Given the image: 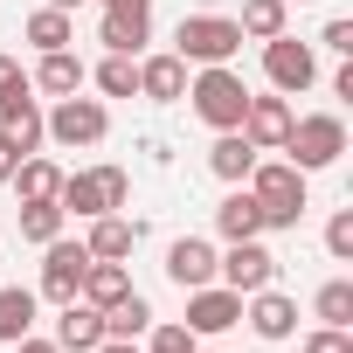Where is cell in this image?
Listing matches in <instances>:
<instances>
[{"label": "cell", "instance_id": "obj_1", "mask_svg": "<svg viewBox=\"0 0 353 353\" xmlns=\"http://www.w3.org/2000/svg\"><path fill=\"white\" fill-rule=\"evenodd\" d=\"M243 188L256 194L263 229H298V215H305V173H298L291 159H256Z\"/></svg>", "mask_w": 353, "mask_h": 353}, {"label": "cell", "instance_id": "obj_2", "mask_svg": "<svg viewBox=\"0 0 353 353\" xmlns=\"http://www.w3.org/2000/svg\"><path fill=\"white\" fill-rule=\"evenodd\" d=\"M188 97H194V118L208 132H236L243 111H250V83L229 70V63H208L201 77H188Z\"/></svg>", "mask_w": 353, "mask_h": 353}, {"label": "cell", "instance_id": "obj_3", "mask_svg": "<svg viewBox=\"0 0 353 353\" xmlns=\"http://www.w3.org/2000/svg\"><path fill=\"white\" fill-rule=\"evenodd\" d=\"M132 201V173L125 166H90V173H63V188H56V208L63 215H111Z\"/></svg>", "mask_w": 353, "mask_h": 353}, {"label": "cell", "instance_id": "obj_4", "mask_svg": "<svg viewBox=\"0 0 353 353\" xmlns=\"http://www.w3.org/2000/svg\"><path fill=\"white\" fill-rule=\"evenodd\" d=\"M236 49H243V28L229 21V14H181V28H173V56L181 63H236Z\"/></svg>", "mask_w": 353, "mask_h": 353}, {"label": "cell", "instance_id": "obj_5", "mask_svg": "<svg viewBox=\"0 0 353 353\" xmlns=\"http://www.w3.org/2000/svg\"><path fill=\"white\" fill-rule=\"evenodd\" d=\"M284 152H291V166H298V173H325V166H339V152H346V118H332V111L291 118Z\"/></svg>", "mask_w": 353, "mask_h": 353}, {"label": "cell", "instance_id": "obj_6", "mask_svg": "<svg viewBox=\"0 0 353 353\" xmlns=\"http://www.w3.org/2000/svg\"><path fill=\"white\" fill-rule=\"evenodd\" d=\"M263 77H270V90H277V97L312 90V83H319V56H312V42H298L291 28H284V35H270V42H263Z\"/></svg>", "mask_w": 353, "mask_h": 353}, {"label": "cell", "instance_id": "obj_7", "mask_svg": "<svg viewBox=\"0 0 353 353\" xmlns=\"http://www.w3.org/2000/svg\"><path fill=\"white\" fill-rule=\"evenodd\" d=\"M42 132L56 139V145H104V132H111V111H104V97H56V111L42 118Z\"/></svg>", "mask_w": 353, "mask_h": 353}, {"label": "cell", "instance_id": "obj_8", "mask_svg": "<svg viewBox=\"0 0 353 353\" xmlns=\"http://www.w3.org/2000/svg\"><path fill=\"white\" fill-rule=\"evenodd\" d=\"M215 277L229 284V291H263V284H277V256L263 250V236H250V243H229V256H215Z\"/></svg>", "mask_w": 353, "mask_h": 353}, {"label": "cell", "instance_id": "obj_9", "mask_svg": "<svg viewBox=\"0 0 353 353\" xmlns=\"http://www.w3.org/2000/svg\"><path fill=\"white\" fill-rule=\"evenodd\" d=\"M83 270H90V250L83 243H42V298H56V305H70L77 291H83Z\"/></svg>", "mask_w": 353, "mask_h": 353}, {"label": "cell", "instance_id": "obj_10", "mask_svg": "<svg viewBox=\"0 0 353 353\" xmlns=\"http://www.w3.org/2000/svg\"><path fill=\"white\" fill-rule=\"evenodd\" d=\"M229 325H243V291H229V284L188 291V332H194V339H215V332H229Z\"/></svg>", "mask_w": 353, "mask_h": 353}, {"label": "cell", "instance_id": "obj_11", "mask_svg": "<svg viewBox=\"0 0 353 353\" xmlns=\"http://www.w3.org/2000/svg\"><path fill=\"white\" fill-rule=\"evenodd\" d=\"M291 118H298V111H291L284 97H250V111H243V125H236V132H243L256 152H284V139H291Z\"/></svg>", "mask_w": 353, "mask_h": 353}, {"label": "cell", "instance_id": "obj_12", "mask_svg": "<svg viewBox=\"0 0 353 353\" xmlns=\"http://www.w3.org/2000/svg\"><path fill=\"white\" fill-rule=\"evenodd\" d=\"M243 319H250V332H256V339H270V346L298 332V305H291V298H284L277 284L250 291V298H243Z\"/></svg>", "mask_w": 353, "mask_h": 353}, {"label": "cell", "instance_id": "obj_13", "mask_svg": "<svg viewBox=\"0 0 353 353\" xmlns=\"http://www.w3.org/2000/svg\"><path fill=\"white\" fill-rule=\"evenodd\" d=\"M145 35H152V8H104V21H97L104 56H139Z\"/></svg>", "mask_w": 353, "mask_h": 353}, {"label": "cell", "instance_id": "obj_14", "mask_svg": "<svg viewBox=\"0 0 353 353\" xmlns=\"http://www.w3.org/2000/svg\"><path fill=\"white\" fill-rule=\"evenodd\" d=\"M166 277L181 284V291L215 284V243H208V236H181V243L166 250Z\"/></svg>", "mask_w": 353, "mask_h": 353}, {"label": "cell", "instance_id": "obj_15", "mask_svg": "<svg viewBox=\"0 0 353 353\" xmlns=\"http://www.w3.org/2000/svg\"><path fill=\"white\" fill-rule=\"evenodd\" d=\"M83 250H90L97 263H125V256L139 250V222H125L118 208H111V215H90V236H83Z\"/></svg>", "mask_w": 353, "mask_h": 353}, {"label": "cell", "instance_id": "obj_16", "mask_svg": "<svg viewBox=\"0 0 353 353\" xmlns=\"http://www.w3.org/2000/svg\"><path fill=\"white\" fill-rule=\"evenodd\" d=\"M56 346H63V353H97V346H104V312L83 305V298H70L63 319H56Z\"/></svg>", "mask_w": 353, "mask_h": 353}, {"label": "cell", "instance_id": "obj_17", "mask_svg": "<svg viewBox=\"0 0 353 353\" xmlns=\"http://www.w3.org/2000/svg\"><path fill=\"white\" fill-rule=\"evenodd\" d=\"M139 97L181 104V97H188V63H181V56H145V63H139Z\"/></svg>", "mask_w": 353, "mask_h": 353}, {"label": "cell", "instance_id": "obj_18", "mask_svg": "<svg viewBox=\"0 0 353 353\" xmlns=\"http://www.w3.org/2000/svg\"><path fill=\"white\" fill-rule=\"evenodd\" d=\"M83 83H90V70H83L77 49H49L42 70H35V90H49V97H77Z\"/></svg>", "mask_w": 353, "mask_h": 353}, {"label": "cell", "instance_id": "obj_19", "mask_svg": "<svg viewBox=\"0 0 353 353\" xmlns=\"http://www.w3.org/2000/svg\"><path fill=\"white\" fill-rule=\"evenodd\" d=\"M208 166H215V181L243 188V181H250V166H256V145H250L243 132H215V145H208Z\"/></svg>", "mask_w": 353, "mask_h": 353}, {"label": "cell", "instance_id": "obj_20", "mask_svg": "<svg viewBox=\"0 0 353 353\" xmlns=\"http://www.w3.org/2000/svg\"><path fill=\"white\" fill-rule=\"evenodd\" d=\"M215 229H222V243H250V236H263V208H256V194L236 188V194L215 208Z\"/></svg>", "mask_w": 353, "mask_h": 353}, {"label": "cell", "instance_id": "obj_21", "mask_svg": "<svg viewBox=\"0 0 353 353\" xmlns=\"http://www.w3.org/2000/svg\"><path fill=\"white\" fill-rule=\"evenodd\" d=\"M21 201H56V188H63V166L56 159H42V152H28L21 166H14V181H8Z\"/></svg>", "mask_w": 353, "mask_h": 353}, {"label": "cell", "instance_id": "obj_22", "mask_svg": "<svg viewBox=\"0 0 353 353\" xmlns=\"http://www.w3.org/2000/svg\"><path fill=\"white\" fill-rule=\"evenodd\" d=\"M125 291H132V270H125V263H97V256H90V270H83V291H77V298L104 312V305H118Z\"/></svg>", "mask_w": 353, "mask_h": 353}, {"label": "cell", "instance_id": "obj_23", "mask_svg": "<svg viewBox=\"0 0 353 353\" xmlns=\"http://www.w3.org/2000/svg\"><path fill=\"white\" fill-rule=\"evenodd\" d=\"M139 332H152V305L139 291H125L118 305H104V339H139Z\"/></svg>", "mask_w": 353, "mask_h": 353}, {"label": "cell", "instance_id": "obj_24", "mask_svg": "<svg viewBox=\"0 0 353 353\" xmlns=\"http://www.w3.org/2000/svg\"><path fill=\"white\" fill-rule=\"evenodd\" d=\"M284 21H291V0H243V42H270V35H284Z\"/></svg>", "mask_w": 353, "mask_h": 353}, {"label": "cell", "instance_id": "obj_25", "mask_svg": "<svg viewBox=\"0 0 353 353\" xmlns=\"http://www.w3.org/2000/svg\"><path fill=\"white\" fill-rule=\"evenodd\" d=\"M21 332H35V291H21V284H0V339H21Z\"/></svg>", "mask_w": 353, "mask_h": 353}, {"label": "cell", "instance_id": "obj_26", "mask_svg": "<svg viewBox=\"0 0 353 353\" xmlns=\"http://www.w3.org/2000/svg\"><path fill=\"white\" fill-rule=\"evenodd\" d=\"M21 35L49 56V49H70V42H77V21H70L63 8H42V14H28V28H21Z\"/></svg>", "mask_w": 353, "mask_h": 353}, {"label": "cell", "instance_id": "obj_27", "mask_svg": "<svg viewBox=\"0 0 353 353\" xmlns=\"http://www.w3.org/2000/svg\"><path fill=\"white\" fill-rule=\"evenodd\" d=\"M63 222H70V215H63L56 201H21V243H35V250H42V243H56V236H63Z\"/></svg>", "mask_w": 353, "mask_h": 353}, {"label": "cell", "instance_id": "obj_28", "mask_svg": "<svg viewBox=\"0 0 353 353\" xmlns=\"http://www.w3.org/2000/svg\"><path fill=\"white\" fill-rule=\"evenodd\" d=\"M90 77H97L104 97H139V56H104Z\"/></svg>", "mask_w": 353, "mask_h": 353}, {"label": "cell", "instance_id": "obj_29", "mask_svg": "<svg viewBox=\"0 0 353 353\" xmlns=\"http://www.w3.org/2000/svg\"><path fill=\"white\" fill-rule=\"evenodd\" d=\"M312 312H319V325H353V284H346V277H332V284H319V298H312Z\"/></svg>", "mask_w": 353, "mask_h": 353}, {"label": "cell", "instance_id": "obj_30", "mask_svg": "<svg viewBox=\"0 0 353 353\" xmlns=\"http://www.w3.org/2000/svg\"><path fill=\"white\" fill-rule=\"evenodd\" d=\"M145 353H201V339L188 325H152V346Z\"/></svg>", "mask_w": 353, "mask_h": 353}, {"label": "cell", "instance_id": "obj_31", "mask_svg": "<svg viewBox=\"0 0 353 353\" xmlns=\"http://www.w3.org/2000/svg\"><path fill=\"white\" fill-rule=\"evenodd\" d=\"M325 250H332L339 263H353V208H339V215L325 222Z\"/></svg>", "mask_w": 353, "mask_h": 353}, {"label": "cell", "instance_id": "obj_32", "mask_svg": "<svg viewBox=\"0 0 353 353\" xmlns=\"http://www.w3.org/2000/svg\"><path fill=\"white\" fill-rule=\"evenodd\" d=\"M305 353H353V332L346 325H319V332H305Z\"/></svg>", "mask_w": 353, "mask_h": 353}, {"label": "cell", "instance_id": "obj_33", "mask_svg": "<svg viewBox=\"0 0 353 353\" xmlns=\"http://www.w3.org/2000/svg\"><path fill=\"white\" fill-rule=\"evenodd\" d=\"M319 42H325L332 56H353V21H346V14H339V21H325V35H319Z\"/></svg>", "mask_w": 353, "mask_h": 353}, {"label": "cell", "instance_id": "obj_34", "mask_svg": "<svg viewBox=\"0 0 353 353\" xmlns=\"http://www.w3.org/2000/svg\"><path fill=\"white\" fill-rule=\"evenodd\" d=\"M14 353H63V346H56V339H35V332H21V339H14Z\"/></svg>", "mask_w": 353, "mask_h": 353}, {"label": "cell", "instance_id": "obj_35", "mask_svg": "<svg viewBox=\"0 0 353 353\" xmlns=\"http://www.w3.org/2000/svg\"><path fill=\"white\" fill-rule=\"evenodd\" d=\"M14 166H21V152H14L8 139H0V188H8V181H14Z\"/></svg>", "mask_w": 353, "mask_h": 353}, {"label": "cell", "instance_id": "obj_36", "mask_svg": "<svg viewBox=\"0 0 353 353\" xmlns=\"http://www.w3.org/2000/svg\"><path fill=\"white\" fill-rule=\"evenodd\" d=\"M14 77H21V63H14V56H8V49H0V90H8V83H14Z\"/></svg>", "mask_w": 353, "mask_h": 353}, {"label": "cell", "instance_id": "obj_37", "mask_svg": "<svg viewBox=\"0 0 353 353\" xmlns=\"http://www.w3.org/2000/svg\"><path fill=\"white\" fill-rule=\"evenodd\" d=\"M97 353H139V339H104Z\"/></svg>", "mask_w": 353, "mask_h": 353}, {"label": "cell", "instance_id": "obj_38", "mask_svg": "<svg viewBox=\"0 0 353 353\" xmlns=\"http://www.w3.org/2000/svg\"><path fill=\"white\" fill-rule=\"evenodd\" d=\"M104 8H152V0H104Z\"/></svg>", "mask_w": 353, "mask_h": 353}, {"label": "cell", "instance_id": "obj_39", "mask_svg": "<svg viewBox=\"0 0 353 353\" xmlns=\"http://www.w3.org/2000/svg\"><path fill=\"white\" fill-rule=\"evenodd\" d=\"M49 8H63V14H70V8H83V0H49Z\"/></svg>", "mask_w": 353, "mask_h": 353}]
</instances>
